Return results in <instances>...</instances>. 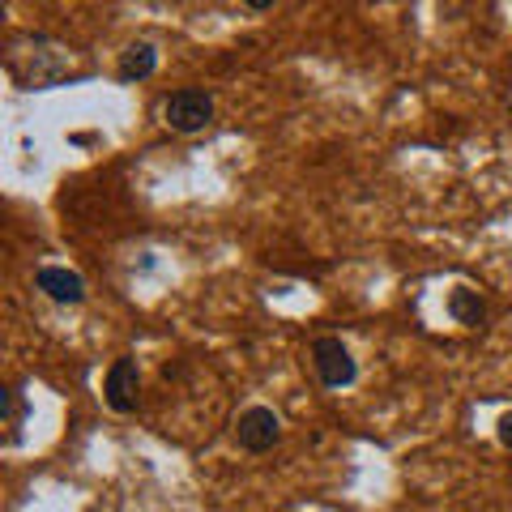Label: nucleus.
Segmentation results:
<instances>
[{
  "instance_id": "7",
  "label": "nucleus",
  "mask_w": 512,
  "mask_h": 512,
  "mask_svg": "<svg viewBox=\"0 0 512 512\" xmlns=\"http://www.w3.org/2000/svg\"><path fill=\"white\" fill-rule=\"evenodd\" d=\"M154 69H158V52L150 43H133L120 56V77H124V82H146Z\"/></svg>"
},
{
  "instance_id": "4",
  "label": "nucleus",
  "mask_w": 512,
  "mask_h": 512,
  "mask_svg": "<svg viewBox=\"0 0 512 512\" xmlns=\"http://www.w3.org/2000/svg\"><path fill=\"white\" fill-rule=\"evenodd\" d=\"M137 393H141V376H137V363L133 359H116L107 367V380H103V397L116 414L137 410Z\"/></svg>"
},
{
  "instance_id": "5",
  "label": "nucleus",
  "mask_w": 512,
  "mask_h": 512,
  "mask_svg": "<svg viewBox=\"0 0 512 512\" xmlns=\"http://www.w3.org/2000/svg\"><path fill=\"white\" fill-rule=\"evenodd\" d=\"M35 286L56 303H82L86 299V282L77 278L73 269H60V265H43L35 274Z\"/></svg>"
},
{
  "instance_id": "2",
  "label": "nucleus",
  "mask_w": 512,
  "mask_h": 512,
  "mask_svg": "<svg viewBox=\"0 0 512 512\" xmlns=\"http://www.w3.org/2000/svg\"><path fill=\"white\" fill-rule=\"evenodd\" d=\"M235 440L248 448V453H265V448H274L282 440V423H278V414L274 410H265V406H252L239 414V423H235Z\"/></svg>"
},
{
  "instance_id": "6",
  "label": "nucleus",
  "mask_w": 512,
  "mask_h": 512,
  "mask_svg": "<svg viewBox=\"0 0 512 512\" xmlns=\"http://www.w3.org/2000/svg\"><path fill=\"white\" fill-rule=\"evenodd\" d=\"M448 312H453L457 325H470L478 329L487 320V303L478 299V291H470V286H457L453 295H448Z\"/></svg>"
},
{
  "instance_id": "9",
  "label": "nucleus",
  "mask_w": 512,
  "mask_h": 512,
  "mask_svg": "<svg viewBox=\"0 0 512 512\" xmlns=\"http://www.w3.org/2000/svg\"><path fill=\"white\" fill-rule=\"evenodd\" d=\"M500 444L512 448V414H504V419H500Z\"/></svg>"
},
{
  "instance_id": "1",
  "label": "nucleus",
  "mask_w": 512,
  "mask_h": 512,
  "mask_svg": "<svg viewBox=\"0 0 512 512\" xmlns=\"http://www.w3.org/2000/svg\"><path fill=\"white\" fill-rule=\"evenodd\" d=\"M163 116H167V124L175 128V133H201L205 124L214 120V99L205 90H175L171 99H167V107H163Z\"/></svg>"
},
{
  "instance_id": "3",
  "label": "nucleus",
  "mask_w": 512,
  "mask_h": 512,
  "mask_svg": "<svg viewBox=\"0 0 512 512\" xmlns=\"http://www.w3.org/2000/svg\"><path fill=\"white\" fill-rule=\"evenodd\" d=\"M312 363L329 389H346V384L355 380V359H350V350L338 338H320L312 346Z\"/></svg>"
},
{
  "instance_id": "8",
  "label": "nucleus",
  "mask_w": 512,
  "mask_h": 512,
  "mask_svg": "<svg viewBox=\"0 0 512 512\" xmlns=\"http://www.w3.org/2000/svg\"><path fill=\"white\" fill-rule=\"evenodd\" d=\"M5 419H9V427H18V419H22V402H18V389H5Z\"/></svg>"
}]
</instances>
